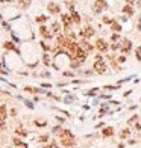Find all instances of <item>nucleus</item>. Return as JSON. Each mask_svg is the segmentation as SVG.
Listing matches in <instances>:
<instances>
[{"mask_svg":"<svg viewBox=\"0 0 141 148\" xmlns=\"http://www.w3.org/2000/svg\"><path fill=\"white\" fill-rule=\"evenodd\" d=\"M106 2L105 0H96L94 2V5H93V11H94V14H100L102 11H105L106 9Z\"/></svg>","mask_w":141,"mask_h":148,"instance_id":"obj_1","label":"nucleus"},{"mask_svg":"<svg viewBox=\"0 0 141 148\" xmlns=\"http://www.w3.org/2000/svg\"><path fill=\"white\" fill-rule=\"evenodd\" d=\"M61 139H62V144H64L65 147H71V145H73V135H71L68 130H65V132L61 133Z\"/></svg>","mask_w":141,"mask_h":148,"instance_id":"obj_2","label":"nucleus"},{"mask_svg":"<svg viewBox=\"0 0 141 148\" xmlns=\"http://www.w3.org/2000/svg\"><path fill=\"white\" fill-rule=\"evenodd\" d=\"M94 71L96 73H99V74H105V71H106V65H105V62L102 61V59H97L96 62H94Z\"/></svg>","mask_w":141,"mask_h":148,"instance_id":"obj_3","label":"nucleus"},{"mask_svg":"<svg viewBox=\"0 0 141 148\" xmlns=\"http://www.w3.org/2000/svg\"><path fill=\"white\" fill-rule=\"evenodd\" d=\"M5 119H6V106H0V128L5 127Z\"/></svg>","mask_w":141,"mask_h":148,"instance_id":"obj_4","label":"nucleus"},{"mask_svg":"<svg viewBox=\"0 0 141 148\" xmlns=\"http://www.w3.org/2000/svg\"><path fill=\"white\" fill-rule=\"evenodd\" d=\"M93 35H94V29H93L91 26L85 27L84 30H80V36H85V38H91Z\"/></svg>","mask_w":141,"mask_h":148,"instance_id":"obj_5","label":"nucleus"},{"mask_svg":"<svg viewBox=\"0 0 141 148\" xmlns=\"http://www.w3.org/2000/svg\"><path fill=\"white\" fill-rule=\"evenodd\" d=\"M96 48L100 50V51H106L108 45H106V42H105L103 39H97V41H96Z\"/></svg>","mask_w":141,"mask_h":148,"instance_id":"obj_6","label":"nucleus"},{"mask_svg":"<svg viewBox=\"0 0 141 148\" xmlns=\"http://www.w3.org/2000/svg\"><path fill=\"white\" fill-rule=\"evenodd\" d=\"M49 11L52 12V14H59V12H61V8H59L56 3H49Z\"/></svg>","mask_w":141,"mask_h":148,"instance_id":"obj_7","label":"nucleus"},{"mask_svg":"<svg viewBox=\"0 0 141 148\" xmlns=\"http://www.w3.org/2000/svg\"><path fill=\"white\" fill-rule=\"evenodd\" d=\"M62 21H64V24H65V27H67V30H68V27L71 26V17L70 15H62Z\"/></svg>","mask_w":141,"mask_h":148,"instance_id":"obj_8","label":"nucleus"},{"mask_svg":"<svg viewBox=\"0 0 141 148\" xmlns=\"http://www.w3.org/2000/svg\"><path fill=\"white\" fill-rule=\"evenodd\" d=\"M39 32L43 33V36H44L46 39H50V38H52V35L49 33V30H47V29H46L44 26H41V27H39Z\"/></svg>","mask_w":141,"mask_h":148,"instance_id":"obj_9","label":"nucleus"},{"mask_svg":"<svg viewBox=\"0 0 141 148\" xmlns=\"http://www.w3.org/2000/svg\"><path fill=\"white\" fill-rule=\"evenodd\" d=\"M29 5H30V0H18V6L23 8V9L29 8Z\"/></svg>","mask_w":141,"mask_h":148,"instance_id":"obj_10","label":"nucleus"},{"mask_svg":"<svg viewBox=\"0 0 141 148\" xmlns=\"http://www.w3.org/2000/svg\"><path fill=\"white\" fill-rule=\"evenodd\" d=\"M131 47H132V42H131L129 39H125V42H123V51L128 53V51L131 50Z\"/></svg>","mask_w":141,"mask_h":148,"instance_id":"obj_11","label":"nucleus"},{"mask_svg":"<svg viewBox=\"0 0 141 148\" xmlns=\"http://www.w3.org/2000/svg\"><path fill=\"white\" fill-rule=\"evenodd\" d=\"M79 47L82 48V50H85V51H90V50L93 48V47H91L88 42H85V41H82V42H80V45H79Z\"/></svg>","mask_w":141,"mask_h":148,"instance_id":"obj_12","label":"nucleus"},{"mask_svg":"<svg viewBox=\"0 0 141 148\" xmlns=\"http://www.w3.org/2000/svg\"><path fill=\"white\" fill-rule=\"evenodd\" d=\"M123 12H125L126 15H129V17L134 15V9H132L131 6H125V8H123Z\"/></svg>","mask_w":141,"mask_h":148,"instance_id":"obj_13","label":"nucleus"},{"mask_svg":"<svg viewBox=\"0 0 141 148\" xmlns=\"http://www.w3.org/2000/svg\"><path fill=\"white\" fill-rule=\"evenodd\" d=\"M71 15H73V20H74V23H80V17H79V14H77L76 11H71Z\"/></svg>","mask_w":141,"mask_h":148,"instance_id":"obj_14","label":"nucleus"},{"mask_svg":"<svg viewBox=\"0 0 141 148\" xmlns=\"http://www.w3.org/2000/svg\"><path fill=\"white\" fill-rule=\"evenodd\" d=\"M112 133H114V130H112L111 127H106L105 130H103V136H111Z\"/></svg>","mask_w":141,"mask_h":148,"instance_id":"obj_15","label":"nucleus"},{"mask_svg":"<svg viewBox=\"0 0 141 148\" xmlns=\"http://www.w3.org/2000/svg\"><path fill=\"white\" fill-rule=\"evenodd\" d=\"M5 48H6V50H17L12 42H5Z\"/></svg>","mask_w":141,"mask_h":148,"instance_id":"obj_16","label":"nucleus"},{"mask_svg":"<svg viewBox=\"0 0 141 148\" xmlns=\"http://www.w3.org/2000/svg\"><path fill=\"white\" fill-rule=\"evenodd\" d=\"M14 144H15V145H18V147H24V148H27V147H26V144H23L21 141H18V139H14Z\"/></svg>","mask_w":141,"mask_h":148,"instance_id":"obj_17","label":"nucleus"},{"mask_svg":"<svg viewBox=\"0 0 141 148\" xmlns=\"http://www.w3.org/2000/svg\"><path fill=\"white\" fill-rule=\"evenodd\" d=\"M17 133H18L20 136H26V135H27V132L24 130V128H18V130H17Z\"/></svg>","mask_w":141,"mask_h":148,"instance_id":"obj_18","label":"nucleus"},{"mask_svg":"<svg viewBox=\"0 0 141 148\" xmlns=\"http://www.w3.org/2000/svg\"><path fill=\"white\" fill-rule=\"evenodd\" d=\"M112 29H114V30H117V32H118V30H122V26H120V24H118V23H115V21H114V23H112Z\"/></svg>","mask_w":141,"mask_h":148,"instance_id":"obj_19","label":"nucleus"},{"mask_svg":"<svg viewBox=\"0 0 141 148\" xmlns=\"http://www.w3.org/2000/svg\"><path fill=\"white\" fill-rule=\"evenodd\" d=\"M46 20H47V17H44V15H41V17H38V18H36V21H38V23H43V21H46Z\"/></svg>","mask_w":141,"mask_h":148,"instance_id":"obj_20","label":"nucleus"},{"mask_svg":"<svg viewBox=\"0 0 141 148\" xmlns=\"http://www.w3.org/2000/svg\"><path fill=\"white\" fill-rule=\"evenodd\" d=\"M128 135H129V130L126 128V130H123V132H122V135H120V136H122V138H126Z\"/></svg>","mask_w":141,"mask_h":148,"instance_id":"obj_21","label":"nucleus"},{"mask_svg":"<svg viewBox=\"0 0 141 148\" xmlns=\"http://www.w3.org/2000/svg\"><path fill=\"white\" fill-rule=\"evenodd\" d=\"M52 29H53L55 32H58V30H59V24H58V23H53V26H52Z\"/></svg>","mask_w":141,"mask_h":148,"instance_id":"obj_22","label":"nucleus"},{"mask_svg":"<svg viewBox=\"0 0 141 148\" xmlns=\"http://www.w3.org/2000/svg\"><path fill=\"white\" fill-rule=\"evenodd\" d=\"M47 122L46 121H36V125H39V127H43V125H46Z\"/></svg>","mask_w":141,"mask_h":148,"instance_id":"obj_23","label":"nucleus"},{"mask_svg":"<svg viewBox=\"0 0 141 148\" xmlns=\"http://www.w3.org/2000/svg\"><path fill=\"white\" fill-rule=\"evenodd\" d=\"M111 39H112V41H117V39H118V35H117V33H114V35L111 36Z\"/></svg>","mask_w":141,"mask_h":148,"instance_id":"obj_24","label":"nucleus"},{"mask_svg":"<svg viewBox=\"0 0 141 148\" xmlns=\"http://www.w3.org/2000/svg\"><path fill=\"white\" fill-rule=\"evenodd\" d=\"M118 62H120V64H125V62H126V59H125V58L122 56V58H120V59H118Z\"/></svg>","mask_w":141,"mask_h":148,"instance_id":"obj_25","label":"nucleus"},{"mask_svg":"<svg viewBox=\"0 0 141 148\" xmlns=\"http://www.w3.org/2000/svg\"><path fill=\"white\" fill-rule=\"evenodd\" d=\"M64 76H67V77H73V73H64Z\"/></svg>","mask_w":141,"mask_h":148,"instance_id":"obj_26","label":"nucleus"},{"mask_svg":"<svg viewBox=\"0 0 141 148\" xmlns=\"http://www.w3.org/2000/svg\"><path fill=\"white\" fill-rule=\"evenodd\" d=\"M39 141H43V142H46V141H47V136H41V138H39Z\"/></svg>","mask_w":141,"mask_h":148,"instance_id":"obj_27","label":"nucleus"},{"mask_svg":"<svg viewBox=\"0 0 141 148\" xmlns=\"http://www.w3.org/2000/svg\"><path fill=\"white\" fill-rule=\"evenodd\" d=\"M117 48H120V45H118V44H114V45H112V50H117Z\"/></svg>","mask_w":141,"mask_h":148,"instance_id":"obj_28","label":"nucleus"},{"mask_svg":"<svg viewBox=\"0 0 141 148\" xmlns=\"http://www.w3.org/2000/svg\"><path fill=\"white\" fill-rule=\"evenodd\" d=\"M11 115H14V116L17 115V110H15V109H12V110H11Z\"/></svg>","mask_w":141,"mask_h":148,"instance_id":"obj_29","label":"nucleus"},{"mask_svg":"<svg viewBox=\"0 0 141 148\" xmlns=\"http://www.w3.org/2000/svg\"><path fill=\"white\" fill-rule=\"evenodd\" d=\"M138 29L141 30V17H140V21H138Z\"/></svg>","mask_w":141,"mask_h":148,"instance_id":"obj_30","label":"nucleus"},{"mask_svg":"<svg viewBox=\"0 0 141 148\" xmlns=\"http://www.w3.org/2000/svg\"><path fill=\"white\" fill-rule=\"evenodd\" d=\"M137 54H141V47H138V50H137Z\"/></svg>","mask_w":141,"mask_h":148,"instance_id":"obj_31","label":"nucleus"},{"mask_svg":"<svg viewBox=\"0 0 141 148\" xmlns=\"http://www.w3.org/2000/svg\"><path fill=\"white\" fill-rule=\"evenodd\" d=\"M137 3H138V8L141 9V0H138V2H137Z\"/></svg>","mask_w":141,"mask_h":148,"instance_id":"obj_32","label":"nucleus"},{"mask_svg":"<svg viewBox=\"0 0 141 148\" xmlns=\"http://www.w3.org/2000/svg\"><path fill=\"white\" fill-rule=\"evenodd\" d=\"M126 2H128V3L131 5V3H134V0H126Z\"/></svg>","mask_w":141,"mask_h":148,"instance_id":"obj_33","label":"nucleus"},{"mask_svg":"<svg viewBox=\"0 0 141 148\" xmlns=\"http://www.w3.org/2000/svg\"><path fill=\"white\" fill-rule=\"evenodd\" d=\"M52 147H53V145H47V147H44V148H52Z\"/></svg>","mask_w":141,"mask_h":148,"instance_id":"obj_34","label":"nucleus"},{"mask_svg":"<svg viewBox=\"0 0 141 148\" xmlns=\"http://www.w3.org/2000/svg\"><path fill=\"white\" fill-rule=\"evenodd\" d=\"M52 148H58V147H55V145H53V147H52Z\"/></svg>","mask_w":141,"mask_h":148,"instance_id":"obj_35","label":"nucleus"}]
</instances>
